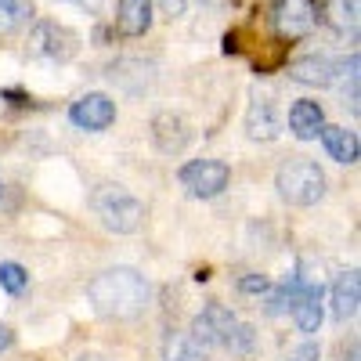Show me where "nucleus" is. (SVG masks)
Listing matches in <instances>:
<instances>
[{"label":"nucleus","mask_w":361,"mask_h":361,"mask_svg":"<svg viewBox=\"0 0 361 361\" xmlns=\"http://www.w3.org/2000/svg\"><path fill=\"white\" fill-rule=\"evenodd\" d=\"M152 137L159 145V152L173 156V152H180V148L188 145V127H185V119H180V116L163 112V116H156V123H152Z\"/></svg>","instance_id":"14"},{"label":"nucleus","mask_w":361,"mask_h":361,"mask_svg":"<svg viewBox=\"0 0 361 361\" xmlns=\"http://www.w3.org/2000/svg\"><path fill=\"white\" fill-rule=\"evenodd\" d=\"M163 361H206V347L195 343L188 333H173L163 343Z\"/></svg>","instance_id":"18"},{"label":"nucleus","mask_w":361,"mask_h":361,"mask_svg":"<svg viewBox=\"0 0 361 361\" xmlns=\"http://www.w3.org/2000/svg\"><path fill=\"white\" fill-rule=\"evenodd\" d=\"M148 296H152V289L134 267H109L87 286L90 307L102 318H137L148 307Z\"/></svg>","instance_id":"1"},{"label":"nucleus","mask_w":361,"mask_h":361,"mask_svg":"<svg viewBox=\"0 0 361 361\" xmlns=\"http://www.w3.org/2000/svg\"><path fill=\"white\" fill-rule=\"evenodd\" d=\"M322 141H325V152L329 159H336V163H357V152H361V145H357V134L347 130V127H322Z\"/></svg>","instance_id":"16"},{"label":"nucleus","mask_w":361,"mask_h":361,"mask_svg":"<svg viewBox=\"0 0 361 361\" xmlns=\"http://www.w3.org/2000/svg\"><path fill=\"white\" fill-rule=\"evenodd\" d=\"M275 188L289 206H314L325 195V173L311 159H293L279 170Z\"/></svg>","instance_id":"3"},{"label":"nucleus","mask_w":361,"mask_h":361,"mask_svg":"<svg viewBox=\"0 0 361 361\" xmlns=\"http://www.w3.org/2000/svg\"><path fill=\"white\" fill-rule=\"evenodd\" d=\"M322 318H325L322 300H304V304L293 307V322H296L300 333H318V329H322Z\"/></svg>","instance_id":"20"},{"label":"nucleus","mask_w":361,"mask_h":361,"mask_svg":"<svg viewBox=\"0 0 361 361\" xmlns=\"http://www.w3.org/2000/svg\"><path fill=\"white\" fill-rule=\"evenodd\" d=\"M350 73H357V54H350L347 62H333L325 54H307L289 66V80L307 83V87H333L340 76H350Z\"/></svg>","instance_id":"6"},{"label":"nucleus","mask_w":361,"mask_h":361,"mask_svg":"<svg viewBox=\"0 0 361 361\" xmlns=\"http://www.w3.org/2000/svg\"><path fill=\"white\" fill-rule=\"evenodd\" d=\"M29 44H33V54L51 58V62H66V58L76 54V37L66 25H54V22H40L33 29V37H29Z\"/></svg>","instance_id":"9"},{"label":"nucleus","mask_w":361,"mask_h":361,"mask_svg":"<svg viewBox=\"0 0 361 361\" xmlns=\"http://www.w3.org/2000/svg\"><path fill=\"white\" fill-rule=\"evenodd\" d=\"M11 343H15V333H11L8 325H0V350H8Z\"/></svg>","instance_id":"25"},{"label":"nucleus","mask_w":361,"mask_h":361,"mask_svg":"<svg viewBox=\"0 0 361 361\" xmlns=\"http://www.w3.org/2000/svg\"><path fill=\"white\" fill-rule=\"evenodd\" d=\"M322 127H325V112H322L318 102H307V98L293 102V109H289V130H293L300 141L318 137Z\"/></svg>","instance_id":"12"},{"label":"nucleus","mask_w":361,"mask_h":361,"mask_svg":"<svg viewBox=\"0 0 361 361\" xmlns=\"http://www.w3.org/2000/svg\"><path fill=\"white\" fill-rule=\"evenodd\" d=\"M357 11H361V0H325V15H329V25L336 29L340 37H354L357 29Z\"/></svg>","instance_id":"17"},{"label":"nucleus","mask_w":361,"mask_h":361,"mask_svg":"<svg viewBox=\"0 0 361 361\" xmlns=\"http://www.w3.org/2000/svg\"><path fill=\"white\" fill-rule=\"evenodd\" d=\"M80 4H87V0H80ZM90 4H94V0H90Z\"/></svg>","instance_id":"27"},{"label":"nucleus","mask_w":361,"mask_h":361,"mask_svg":"<svg viewBox=\"0 0 361 361\" xmlns=\"http://www.w3.org/2000/svg\"><path fill=\"white\" fill-rule=\"evenodd\" d=\"M322 357V347L318 343H300L286 354V361H318Z\"/></svg>","instance_id":"22"},{"label":"nucleus","mask_w":361,"mask_h":361,"mask_svg":"<svg viewBox=\"0 0 361 361\" xmlns=\"http://www.w3.org/2000/svg\"><path fill=\"white\" fill-rule=\"evenodd\" d=\"M238 289H243V293H267L271 282H267L264 275H246L243 282H238Z\"/></svg>","instance_id":"24"},{"label":"nucleus","mask_w":361,"mask_h":361,"mask_svg":"<svg viewBox=\"0 0 361 361\" xmlns=\"http://www.w3.org/2000/svg\"><path fill=\"white\" fill-rule=\"evenodd\" d=\"M90 206H94L98 221L116 231V235H134L145 224V202L137 195H130L127 188L119 185H102L90 195Z\"/></svg>","instance_id":"2"},{"label":"nucleus","mask_w":361,"mask_h":361,"mask_svg":"<svg viewBox=\"0 0 361 361\" xmlns=\"http://www.w3.org/2000/svg\"><path fill=\"white\" fill-rule=\"evenodd\" d=\"M177 177H180V185H185L188 195H195V199H217L228 188L231 170L221 159H192V163L180 166Z\"/></svg>","instance_id":"5"},{"label":"nucleus","mask_w":361,"mask_h":361,"mask_svg":"<svg viewBox=\"0 0 361 361\" xmlns=\"http://www.w3.org/2000/svg\"><path fill=\"white\" fill-rule=\"evenodd\" d=\"M357 304H361V282H357V271H343L333 286V318L336 322H347L357 314Z\"/></svg>","instance_id":"15"},{"label":"nucleus","mask_w":361,"mask_h":361,"mask_svg":"<svg viewBox=\"0 0 361 361\" xmlns=\"http://www.w3.org/2000/svg\"><path fill=\"white\" fill-rule=\"evenodd\" d=\"M322 282H307V279H300L293 275L275 296L267 300V314H282V311H293L296 304H304V300H322Z\"/></svg>","instance_id":"10"},{"label":"nucleus","mask_w":361,"mask_h":361,"mask_svg":"<svg viewBox=\"0 0 361 361\" xmlns=\"http://www.w3.org/2000/svg\"><path fill=\"white\" fill-rule=\"evenodd\" d=\"M116 29L123 37H145L152 29V0H119L116 4Z\"/></svg>","instance_id":"11"},{"label":"nucleus","mask_w":361,"mask_h":361,"mask_svg":"<svg viewBox=\"0 0 361 361\" xmlns=\"http://www.w3.org/2000/svg\"><path fill=\"white\" fill-rule=\"evenodd\" d=\"M235 329H238V322H235V314H231L228 307L209 304V307H202V311L195 314L188 336H192L195 343H202L206 350H209V347H231Z\"/></svg>","instance_id":"7"},{"label":"nucleus","mask_w":361,"mask_h":361,"mask_svg":"<svg viewBox=\"0 0 361 361\" xmlns=\"http://www.w3.org/2000/svg\"><path fill=\"white\" fill-rule=\"evenodd\" d=\"M33 15L29 0H0V33H15Z\"/></svg>","instance_id":"19"},{"label":"nucleus","mask_w":361,"mask_h":361,"mask_svg":"<svg viewBox=\"0 0 361 361\" xmlns=\"http://www.w3.org/2000/svg\"><path fill=\"white\" fill-rule=\"evenodd\" d=\"M25 286H29V275H25V267H22V264H11V260H8V264H0V289L15 296V293H22Z\"/></svg>","instance_id":"21"},{"label":"nucleus","mask_w":361,"mask_h":361,"mask_svg":"<svg viewBox=\"0 0 361 361\" xmlns=\"http://www.w3.org/2000/svg\"><path fill=\"white\" fill-rule=\"evenodd\" d=\"M76 361H109V357H105V354H80Z\"/></svg>","instance_id":"26"},{"label":"nucleus","mask_w":361,"mask_h":361,"mask_svg":"<svg viewBox=\"0 0 361 361\" xmlns=\"http://www.w3.org/2000/svg\"><path fill=\"white\" fill-rule=\"evenodd\" d=\"M69 119H73V127L90 130V134L109 130V127L116 123V102H112L109 94H83V98L73 102Z\"/></svg>","instance_id":"8"},{"label":"nucleus","mask_w":361,"mask_h":361,"mask_svg":"<svg viewBox=\"0 0 361 361\" xmlns=\"http://www.w3.org/2000/svg\"><path fill=\"white\" fill-rule=\"evenodd\" d=\"M279 116H275V105H271V98H253L250 112H246V134L253 141H271L279 137Z\"/></svg>","instance_id":"13"},{"label":"nucleus","mask_w":361,"mask_h":361,"mask_svg":"<svg viewBox=\"0 0 361 361\" xmlns=\"http://www.w3.org/2000/svg\"><path fill=\"white\" fill-rule=\"evenodd\" d=\"M318 18H322L318 0H275V8H271V22H275V33L282 40L311 37Z\"/></svg>","instance_id":"4"},{"label":"nucleus","mask_w":361,"mask_h":361,"mask_svg":"<svg viewBox=\"0 0 361 361\" xmlns=\"http://www.w3.org/2000/svg\"><path fill=\"white\" fill-rule=\"evenodd\" d=\"M156 4H159V15H166L170 22L188 11V0H156Z\"/></svg>","instance_id":"23"}]
</instances>
